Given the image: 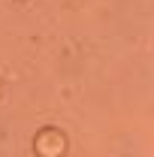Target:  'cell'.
<instances>
[{"label": "cell", "instance_id": "1", "mask_svg": "<svg viewBox=\"0 0 154 157\" xmlns=\"http://www.w3.org/2000/svg\"><path fill=\"white\" fill-rule=\"evenodd\" d=\"M33 148H37L39 157H64V151H67V136L60 130H55V127H45V130L37 133Z\"/></svg>", "mask_w": 154, "mask_h": 157}]
</instances>
